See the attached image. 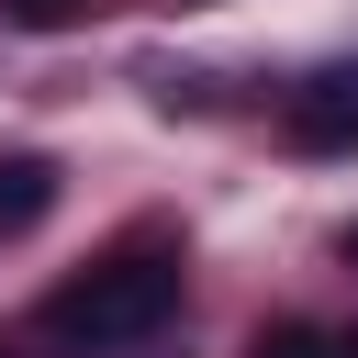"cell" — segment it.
Segmentation results:
<instances>
[{"label":"cell","mask_w":358,"mask_h":358,"mask_svg":"<svg viewBox=\"0 0 358 358\" xmlns=\"http://www.w3.org/2000/svg\"><path fill=\"white\" fill-rule=\"evenodd\" d=\"M347 257H358V235H347Z\"/></svg>","instance_id":"obj_7"},{"label":"cell","mask_w":358,"mask_h":358,"mask_svg":"<svg viewBox=\"0 0 358 358\" xmlns=\"http://www.w3.org/2000/svg\"><path fill=\"white\" fill-rule=\"evenodd\" d=\"M56 213V157H0V235H34Z\"/></svg>","instance_id":"obj_3"},{"label":"cell","mask_w":358,"mask_h":358,"mask_svg":"<svg viewBox=\"0 0 358 358\" xmlns=\"http://www.w3.org/2000/svg\"><path fill=\"white\" fill-rule=\"evenodd\" d=\"M291 145H313V157L358 145V67H324V78L291 90Z\"/></svg>","instance_id":"obj_2"},{"label":"cell","mask_w":358,"mask_h":358,"mask_svg":"<svg viewBox=\"0 0 358 358\" xmlns=\"http://www.w3.org/2000/svg\"><path fill=\"white\" fill-rule=\"evenodd\" d=\"M90 0H0V22H22V34H67Z\"/></svg>","instance_id":"obj_4"},{"label":"cell","mask_w":358,"mask_h":358,"mask_svg":"<svg viewBox=\"0 0 358 358\" xmlns=\"http://www.w3.org/2000/svg\"><path fill=\"white\" fill-rule=\"evenodd\" d=\"M179 246H112L101 268H78L56 302H45V336L56 347H134L179 313Z\"/></svg>","instance_id":"obj_1"},{"label":"cell","mask_w":358,"mask_h":358,"mask_svg":"<svg viewBox=\"0 0 358 358\" xmlns=\"http://www.w3.org/2000/svg\"><path fill=\"white\" fill-rule=\"evenodd\" d=\"M324 358H358V324H347V336H336V324H324Z\"/></svg>","instance_id":"obj_6"},{"label":"cell","mask_w":358,"mask_h":358,"mask_svg":"<svg viewBox=\"0 0 358 358\" xmlns=\"http://www.w3.org/2000/svg\"><path fill=\"white\" fill-rule=\"evenodd\" d=\"M246 358H324V324H268Z\"/></svg>","instance_id":"obj_5"}]
</instances>
